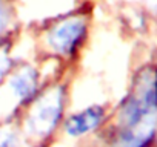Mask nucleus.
<instances>
[{
  "label": "nucleus",
  "mask_w": 157,
  "mask_h": 147,
  "mask_svg": "<svg viewBox=\"0 0 157 147\" xmlns=\"http://www.w3.org/2000/svg\"><path fill=\"white\" fill-rule=\"evenodd\" d=\"M93 29V8L77 6L45 20L34 29V58L52 60L65 67H74L85 52Z\"/></svg>",
  "instance_id": "f257e3e1"
},
{
  "label": "nucleus",
  "mask_w": 157,
  "mask_h": 147,
  "mask_svg": "<svg viewBox=\"0 0 157 147\" xmlns=\"http://www.w3.org/2000/svg\"><path fill=\"white\" fill-rule=\"evenodd\" d=\"M71 70L72 67L65 69L48 81L42 92L19 113L17 123L28 147H51L59 139L72 101Z\"/></svg>",
  "instance_id": "f03ea898"
},
{
  "label": "nucleus",
  "mask_w": 157,
  "mask_h": 147,
  "mask_svg": "<svg viewBox=\"0 0 157 147\" xmlns=\"http://www.w3.org/2000/svg\"><path fill=\"white\" fill-rule=\"evenodd\" d=\"M65 69L69 67L52 60L20 58L0 86V120H17L46 83Z\"/></svg>",
  "instance_id": "7ed1b4c3"
},
{
  "label": "nucleus",
  "mask_w": 157,
  "mask_h": 147,
  "mask_svg": "<svg viewBox=\"0 0 157 147\" xmlns=\"http://www.w3.org/2000/svg\"><path fill=\"white\" fill-rule=\"evenodd\" d=\"M111 121V110L106 104L90 103L69 109L62 124L60 135L71 141H88L97 136Z\"/></svg>",
  "instance_id": "20e7f679"
},
{
  "label": "nucleus",
  "mask_w": 157,
  "mask_h": 147,
  "mask_svg": "<svg viewBox=\"0 0 157 147\" xmlns=\"http://www.w3.org/2000/svg\"><path fill=\"white\" fill-rule=\"evenodd\" d=\"M22 34L16 0H0V46L14 45Z\"/></svg>",
  "instance_id": "39448f33"
},
{
  "label": "nucleus",
  "mask_w": 157,
  "mask_h": 147,
  "mask_svg": "<svg viewBox=\"0 0 157 147\" xmlns=\"http://www.w3.org/2000/svg\"><path fill=\"white\" fill-rule=\"evenodd\" d=\"M0 147H28L17 120H0Z\"/></svg>",
  "instance_id": "423d86ee"
},
{
  "label": "nucleus",
  "mask_w": 157,
  "mask_h": 147,
  "mask_svg": "<svg viewBox=\"0 0 157 147\" xmlns=\"http://www.w3.org/2000/svg\"><path fill=\"white\" fill-rule=\"evenodd\" d=\"M16 45H5L0 46V86L8 77V74L13 70L16 63L20 60V57L16 55Z\"/></svg>",
  "instance_id": "0eeeda50"
}]
</instances>
